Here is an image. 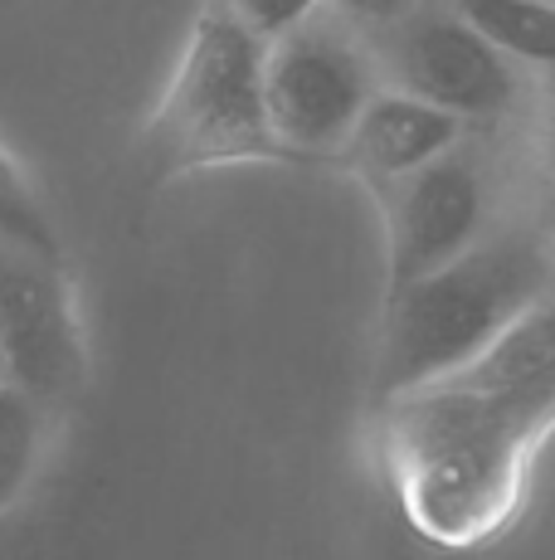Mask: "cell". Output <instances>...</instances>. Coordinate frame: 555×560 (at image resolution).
I'll return each mask as SVG.
<instances>
[{"label":"cell","instance_id":"6da1fadb","mask_svg":"<svg viewBox=\"0 0 555 560\" xmlns=\"http://www.w3.org/2000/svg\"><path fill=\"white\" fill-rule=\"evenodd\" d=\"M376 409L404 516L439 546L497 536L555 429V293L468 365Z\"/></svg>","mask_w":555,"mask_h":560},{"label":"cell","instance_id":"7a4b0ae2","mask_svg":"<svg viewBox=\"0 0 555 560\" xmlns=\"http://www.w3.org/2000/svg\"><path fill=\"white\" fill-rule=\"evenodd\" d=\"M551 293V214L531 200L511 210L468 254L448 258L444 268L386 293L376 381H370L376 405L468 365L477 351L493 347L521 312H531Z\"/></svg>","mask_w":555,"mask_h":560},{"label":"cell","instance_id":"3957f363","mask_svg":"<svg viewBox=\"0 0 555 560\" xmlns=\"http://www.w3.org/2000/svg\"><path fill=\"white\" fill-rule=\"evenodd\" d=\"M156 180L239 161H283L263 107V39L205 0L142 132Z\"/></svg>","mask_w":555,"mask_h":560},{"label":"cell","instance_id":"277c9868","mask_svg":"<svg viewBox=\"0 0 555 560\" xmlns=\"http://www.w3.org/2000/svg\"><path fill=\"white\" fill-rule=\"evenodd\" d=\"M386 220V293L444 268L531 205L517 132H468L453 152L376 190Z\"/></svg>","mask_w":555,"mask_h":560},{"label":"cell","instance_id":"5b68a950","mask_svg":"<svg viewBox=\"0 0 555 560\" xmlns=\"http://www.w3.org/2000/svg\"><path fill=\"white\" fill-rule=\"evenodd\" d=\"M380 83L439 107L468 132H517L531 103V73L483 39L448 0H420L370 39Z\"/></svg>","mask_w":555,"mask_h":560},{"label":"cell","instance_id":"8992f818","mask_svg":"<svg viewBox=\"0 0 555 560\" xmlns=\"http://www.w3.org/2000/svg\"><path fill=\"white\" fill-rule=\"evenodd\" d=\"M376 93V54L332 10L263 45V107L283 161H336Z\"/></svg>","mask_w":555,"mask_h":560},{"label":"cell","instance_id":"52a82bcc","mask_svg":"<svg viewBox=\"0 0 555 560\" xmlns=\"http://www.w3.org/2000/svg\"><path fill=\"white\" fill-rule=\"evenodd\" d=\"M83 375L88 351L63 264L0 244V381L45 409L79 395Z\"/></svg>","mask_w":555,"mask_h":560},{"label":"cell","instance_id":"ba28073f","mask_svg":"<svg viewBox=\"0 0 555 560\" xmlns=\"http://www.w3.org/2000/svg\"><path fill=\"white\" fill-rule=\"evenodd\" d=\"M463 137H468L463 122H453L439 107L380 83L376 98L361 107L346 147L336 152V166L356 171L370 186V196H376V190H386L394 180L414 176L420 166H429V161H439L444 152H453Z\"/></svg>","mask_w":555,"mask_h":560},{"label":"cell","instance_id":"9c48e42d","mask_svg":"<svg viewBox=\"0 0 555 560\" xmlns=\"http://www.w3.org/2000/svg\"><path fill=\"white\" fill-rule=\"evenodd\" d=\"M521 73H555V0H448Z\"/></svg>","mask_w":555,"mask_h":560},{"label":"cell","instance_id":"30bf717a","mask_svg":"<svg viewBox=\"0 0 555 560\" xmlns=\"http://www.w3.org/2000/svg\"><path fill=\"white\" fill-rule=\"evenodd\" d=\"M45 448V409L15 385H0V512L20 498Z\"/></svg>","mask_w":555,"mask_h":560},{"label":"cell","instance_id":"8fae6325","mask_svg":"<svg viewBox=\"0 0 555 560\" xmlns=\"http://www.w3.org/2000/svg\"><path fill=\"white\" fill-rule=\"evenodd\" d=\"M0 244L39 254V258H55V264L63 258L55 220H49V210L39 205L29 180L20 176V166L5 152H0Z\"/></svg>","mask_w":555,"mask_h":560},{"label":"cell","instance_id":"7c38bea8","mask_svg":"<svg viewBox=\"0 0 555 560\" xmlns=\"http://www.w3.org/2000/svg\"><path fill=\"white\" fill-rule=\"evenodd\" d=\"M517 152L531 196L546 214H555V73L531 79V103L517 127Z\"/></svg>","mask_w":555,"mask_h":560},{"label":"cell","instance_id":"4fadbf2b","mask_svg":"<svg viewBox=\"0 0 555 560\" xmlns=\"http://www.w3.org/2000/svg\"><path fill=\"white\" fill-rule=\"evenodd\" d=\"M215 5L229 20H239L253 39L273 45V39H283L287 30H297V25H307L312 15H322L327 0H215Z\"/></svg>","mask_w":555,"mask_h":560},{"label":"cell","instance_id":"5bb4252c","mask_svg":"<svg viewBox=\"0 0 555 560\" xmlns=\"http://www.w3.org/2000/svg\"><path fill=\"white\" fill-rule=\"evenodd\" d=\"M414 5H420V0H327V10H332L341 25L356 30L366 45L376 35H386L394 20H404Z\"/></svg>","mask_w":555,"mask_h":560},{"label":"cell","instance_id":"9a60e30c","mask_svg":"<svg viewBox=\"0 0 555 560\" xmlns=\"http://www.w3.org/2000/svg\"><path fill=\"white\" fill-rule=\"evenodd\" d=\"M551 249H555V214H551Z\"/></svg>","mask_w":555,"mask_h":560},{"label":"cell","instance_id":"2e32d148","mask_svg":"<svg viewBox=\"0 0 555 560\" xmlns=\"http://www.w3.org/2000/svg\"><path fill=\"white\" fill-rule=\"evenodd\" d=\"M0 385H5V381H0Z\"/></svg>","mask_w":555,"mask_h":560}]
</instances>
